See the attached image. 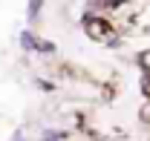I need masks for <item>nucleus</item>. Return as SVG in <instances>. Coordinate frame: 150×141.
Segmentation results:
<instances>
[{
  "instance_id": "f257e3e1",
  "label": "nucleus",
  "mask_w": 150,
  "mask_h": 141,
  "mask_svg": "<svg viewBox=\"0 0 150 141\" xmlns=\"http://www.w3.org/2000/svg\"><path fill=\"white\" fill-rule=\"evenodd\" d=\"M84 29H87V35L93 37V40H107V43H112V40H115L112 29H110V26H107L101 18H93V15H87V18H84Z\"/></svg>"
},
{
  "instance_id": "f03ea898",
  "label": "nucleus",
  "mask_w": 150,
  "mask_h": 141,
  "mask_svg": "<svg viewBox=\"0 0 150 141\" xmlns=\"http://www.w3.org/2000/svg\"><path fill=\"white\" fill-rule=\"evenodd\" d=\"M20 46H23V49H29V52H38V46H40V37H35L29 29H23V32H20Z\"/></svg>"
},
{
  "instance_id": "7ed1b4c3",
  "label": "nucleus",
  "mask_w": 150,
  "mask_h": 141,
  "mask_svg": "<svg viewBox=\"0 0 150 141\" xmlns=\"http://www.w3.org/2000/svg\"><path fill=\"white\" fill-rule=\"evenodd\" d=\"M40 9H43V0H29L26 3V15H29V23H35L40 18Z\"/></svg>"
},
{
  "instance_id": "20e7f679",
  "label": "nucleus",
  "mask_w": 150,
  "mask_h": 141,
  "mask_svg": "<svg viewBox=\"0 0 150 141\" xmlns=\"http://www.w3.org/2000/svg\"><path fill=\"white\" fill-rule=\"evenodd\" d=\"M64 138V133H55V130H46L43 133V141H61Z\"/></svg>"
},
{
  "instance_id": "39448f33",
  "label": "nucleus",
  "mask_w": 150,
  "mask_h": 141,
  "mask_svg": "<svg viewBox=\"0 0 150 141\" xmlns=\"http://www.w3.org/2000/svg\"><path fill=\"white\" fill-rule=\"evenodd\" d=\"M144 92H147V98H150V75L144 78Z\"/></svg>"
},
{
  "instance_id": "423d86ee",
  "label": "nucleus",
  "mask_w": 150,
  "mask_h": 141,
  "mask_svg": "<svg viewBox=\"0 0 150 141\" xmlns=\"http://www.w3.org/2000/svg\"><path fill=\"white\" fill-rule=\"evenodd\" d=\"M15 141H23V133H15Z\"/></svg>"
},
{
  "instance_id": "0eeeda50",
  "label": "nucleus",
  "mask_w": 150,
  "mask_h": 141,
  "mask_svg": "<svg viewBox=\"0 0 150 141\" xmlns=\"http://www.w3.org/2000/svg\"><path fill=\"white\" fill-rule=\"evenodd\" d=\"M107 3H110V6H118V3H121V0H107Z\"/></svg>"
}]
</instances>
